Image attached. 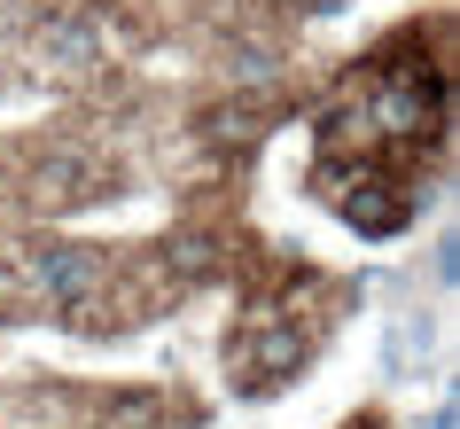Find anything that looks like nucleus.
Instances as JSON below:
<instances>
[{
  "instance_id": "obj_1",
  "label": "nucleus",
  "mask_w": 460,
  "mask_h": 429,
  "mask_svg": "<svg viewBox=\"0 0 460 429\" xmlns=\"http://www.w3.org/2000/svg\"><path fill=\"white\" fill-rule=\"evenodd\" d=\"M328 320L336 312H305L289 289H258L226 335H218V367H226V390L234 398H281L305 382V367L320 359L328 344Z\"/></svg>"
},
{
  "instance_id": "obj_2",
  "label": "nucleus",
  "mask_w": 460,
  "mask_h": 429,
  "mask_svg": "<svg viewBox=\"0 0 460 429\" xmlns=\"http://www.w3.org/2000/svg\"><path fill=\"white\" fill-rule=\"evenodd\" d=\"M102 195H118V188H110V172H102L94 156H78V148H48V156L31 165V203H40L48 219L86 211V203H102Z\"/></svg>"
},
{
  "instance_id": "obj_3",
  "label": "nucleus",
  "mask_w": 460,
  "mask_h": 429,
  "mask_svg": "<svg viewBox=\"0 0 460 429\" xmlns=\"http://www.w3.org/2000/svg\"><path fill=\"white\" fill-rule=\"evenodd\" d=\"M40 63L63 71V78H86L102 63V24L94 16H48L40 24Z\"/></svg>"
},
{
  "instance_id": "obj_4",
  "label": "nucleus",
  "mask_w": 460,
  "mask_h": 429,
  "mask_svg": "<svg viewBox=\"0 0 460 429\" xmlns=\"http://www.w3.org/2000/svg\"><path fill=\"white\" fill-rule=\"evenodd\" d=\"M226 78H234V86H273V78H281V55L250 40V48H234V55H226Z\"/></svg>"
},
{
  "instance_id": "obj_5",
  "label": "nucleus",
  "mask_w": 460,
  "mask_h": 429,
  "mask_svg": "<svg viewBox=\"0 0 460 429\" xmlns=\"http://www.w3.org/2000/svg\"><path fill=\"white\" fill-rule=\"evenodd\" d=\"M336 429H398V422H390L383 406H359V414H343V422H336Z\"/></svg>"
},
{
  "instance_id": "obj_6",
  "label": "nucleus",
  "mask_w": 460,
  "mask_h": 429,
  "mask_svg": "<svg viewBox=\"0 0 460 429\" xmlns=\"http://www.w3.org/2000/svg\"><path fill=\"white\" fill-rule=\"evenodd\" d=\"M429 429H453V398H437V406H429Z\"/></svg>"
},
{
  "instance_id": "obj_7",
  "label": "nucleus",
  "mask_w": 460,
  "mask_h": 429,
  "mask_svg": "<svg viewBox=\"0 0 460 429\" xmlns=\"http://www.w3.org/2000/svg\"><path fill=\"white\" fill-rule=\"evenodd\" d=\"M0 250H8V203H0Z\"/></svg>"
},
{
  "instance_id": "obj_8",
  "label": "nucleus",
  "mask_w": 460,
  "mask_h": 429,
  "mask_svg": "<svg viewBox=\"0 0 460 429\" xmlns=\"http://www.w3.org/2000/svg\"><path fill=\"white\" fill-rule=\"evenodd\" d=\"M0 429H8V390H0Z\"/></svg>"
}]
</instances>
